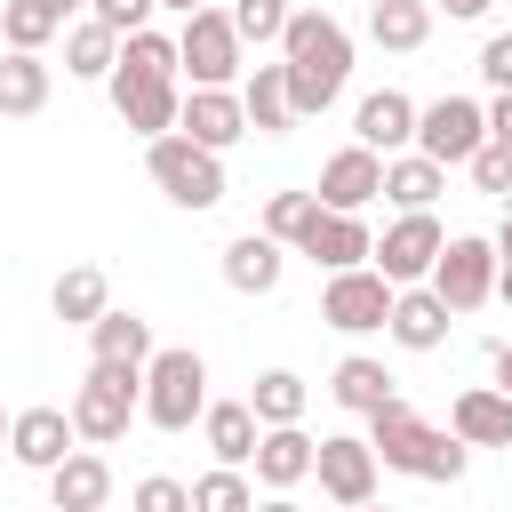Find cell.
Segmentation results:
<instances>
[{"mask_svg": "<svg viewBox=\"0 0 512 512\" xmlns=\"http://www.w3.org/2000/svg\"><path fill=\"white\" fill-rule=\"evenodd\" d=\"M184 72H176V32H128L120 40V64L104 72V88H112V112H120V128L128 136H168L176 128V104H184V88H176Z\"/></svg>", "mask_w": 512, "mask_h": 512, "instance_id": "obj_1", "label": "cell"}, {"mask_svg": "<svg viewBox=\"0 0 512 512\" xmlns=\"http://www.w3.org/2000/svg\"><path fill=\"white\" fill-rule=\"evenodd\" d=\"M280 72H288L296 120H320L344 96V80H352V32L328 8H288V24H280Z\"/></svg>", "mask_w": 512, "mask_h": 512, "instance_id": "obj_2", "label": "cell"}, {"mask_svg": "<svg viewBox=\"0 0 512 512\" xmlns=\"http://www.w3.org/2000/svg\"><path fill=\"white\" fill-rule=\"evenodd\" d=\"M368 448H376L384 472H408V480H432V488H456L464 464H472V448H464L448 424L416 416L400 392H392L384 408H368Z\"/></svg>", "mask_w": 512, "mask_h": 512, "instance_id": "obj_3", "label": "cell"}, {"mask_svg": "<svg viewBox=\"0 0 512 512\" xmlns=\"http://www.w3.org/2000/svg\"><path fill=\"white\" fill-rule=\"evenodd\" d=\"M200 408H208V360L192 344H152V360H144V408L136 416L152 432H192Z\"/></svg>", "mask_w": 512, "mask_h": 512, "instance_id": "obj_4", "label": "cell"}, {"mask_svg": "<svg viewBox=\"0 0 512 512\" xmlns=\"http://www.w3.org/2000/svg\"><path fill=\"white\" fill-rule=\"evenodd\" d=\"M136 408H144V368H120V360H88V376L72 384V432L88 440V448H112V440H128V424H136Z\"/></svg>", "mask_w": 512, "mask_h": 512, "instance_id": "obj_5", "label": "cell"}, {"mask_svg": "<svg viewBox=\"0 0 512 512\" xmlns=\"http://www.w3.org/2000/svg\"><path fill=\"white\" fill-rule=\"evenodd\" d=\"M144 176L176 200V208H192V216H208L216 200H224V152H208V144H192V136H152L144 144Z\"/></svg>", "mask_w": 512, "mask_h": 512, "instance_id": "obj_6", "label": "cell"}, {"mask_svg": "<svg viewBox=\"0 0 512 512\" xmlns=\"http://www.w3.org/2000/svg\"><path fill=\"white\" fill-rule=\"evenodd\" d=\"M176 72H184L192 88H240L248 48H240V32H232L224 8H192V16L176 24Z\"/></svg>", "mask_w": 512, "mask_h": 512, "instance_id": "obj_7", "label": "cell"}, {"mask_svg": "<svg viewBox=\"0 0 512 512\" xmlns=\"http://www.w3.org/2000/svg\"><path fill=\"white\" fill-rule=\"evenodd\" d=\"M424 288H432L456 320L480 312V304H496V240H480V232H448L440 256H432V272H424Z\"/></svg>", "mask_w": 512, "mask_h": 512, "instance_id": "obj_8", "label": "cell"}, {"mask_svg": "<svg viewBox=\"0 0 512 512\" xmlns=\"http://www.w3.org/2000/svg\"><path fill=\"white\" fill-rule=\"evenodd\" d=\"M480 144H488L480 96H432V104H416V144H408V152H424V160H440V168H464Z\"/></svg>", "mask_w": 512, "mask_h": 512, "instance_id": "obj_9", "label": "cell"}, {"mask_svg": "<svg viewBox=\"0 0 512 512\" xmlns=\"http://www.w3.org/2000/svg\"><path fill=\"white\" fill-rule=\"evenodd\" d=\"M376 448H368V432H328V440H312V480H320V496L336 504V512H352V504H368L376 496Z\"/></svg>", "mask_w": 512, "mask_h": 512, "instance_id": "obj_10", "label": "cell"}, {"mask_svg": "<svg viewBox=\"0 0 512 512\" xmlns=\"http://www.w3.org/2000/svg\"><path fill=\"white\" fill-rule=\"evenodd\" d=\"M440 240H448V232H440V216H432V208H400V216L384 224V240L368 248V264H376L392 288H416V280L432 272Z\"/></svg>", "mask_w": 512, "mask_h": 512, "instance_id": "obj_11", "label": "cell"}, {"mask_svg": "<svg viewBox=\"0 0 512 512\" xmlns=\"http://www.w3.org/2000/svg\"><path fill=\"white\" fill-rule=\"evenodd\" d=\"M384 312H392V280H384L376 264L328 272V288H320V320H328V328H344V336H368V328H384Z\"/></svg>", "mask_w": 512, "mask_h": 512, "instance_id": "obj_12", "label": "cell"}, {"mask_svg": "<svg viewBox=\"0 0 512 512\" xmlns=\"http://www.w3.org/2000/svg\"><path fill=\"white\" fill-rule=\"evenodd\" d=\"M384 192V152H368V144H344V152H328L320 160V184H312V200L320 208H352V216H368V200Z\"/></svg>", "mask_w": 512, "mask_h": 512, "instance_id": "obj_13", "label": "cell"}, {"mask_svg": "<svg viewBox=\"0 0 512 512\" xmlns=\"http://www.w3.org/2000/svg\"><path fill=\"white\" fill-rule=\"evenodd\" d=\"M72 448H80V432H72V416H64V408H16V416H8V456H16L24 472H40V480H48Z\"/></svg>", "mask_w": 512, "mask_h": 512, "instance_id": "obj_14", "label": "cell"}, {"mask_svg": "<svg viewBox=\"0 0 512 512\" xmlns=\"http://www.w3.org/2000/svg\"><path fill=\"white\" fill-rule=\"evenodd\" d=\"M176 136L208 144V152H232L248 136V112H240V88H184L176 104Z\"/></svg>", "mask_w": 512, "mask_h": 512, "instance_id": "obj_15", "label": "cell"}, {"mask_svg": "<svg viewBox=\"0 0 512 512\" xmlns=\"http://www.w3.org/2000/svg\"><path fill=\"white\" fill-rule=\"evenodd\" d=\"M352 144H368V152H408L416 144V96H400V88H368L360 104H352Z\"/></svg>", "mask_w": 512, "mask_h": 512, "instance_id": "obj_16", "label": "cell"}, {"mask_svg": "<svg viewBox=\"0 0 512 512\" xmlns=\"http://www.w3.org/2000/svg\"><path fill=\"white\" fill-rule=\"evenodd\" d=\"M448 328H456V312L416 280V288H392V312H384V336L400 344V352H440L448 344Z\"/></svg>", "mask_w": 512, "mask_h": 512, "instance_id": "obj_17", "label": "cell"}, {"mask_svg": "<svg viewBox=\"0 0 512 512\" xmlns=\"http://www.w3.org/2000/svg\"><path fill=\"white\" fill-rule=\"evenodd\" d=\"M368 248H376V232H368V216H352V208H320L296 256H312L320 272H352V264H368Z\"/></svg>", "mask_w": 512, "mask_h": 512, "instance_id": "obj_18", "label": "cell"}, {"mask_svg": "<svg viewBox=\"0 0 512 512\" xmlns=\"http://www.w3.org/2000/svg\"><path fill=\"white\" fill-rule=\"evenodd\" d=\"M248 472H256L272 496H288L296 480H312V432H304V424H264V432H256Z\"/></svg>", "mask_w": 512, "mask_h": 512, "instance_id": "obj_19", "label": "cell"}, {"mask_svg": "<svg viewBox=\"0 0 512 512\" xmlns=\"http://www.w3.org/2000/svg\"><path fill=\"white\" fill-rule=\"evenodd\" d=\"M448 432H456L464 448H512V400H504L496 384H464V392L448 400Z\"/></svg>", "mask_w": 512, "mask_h": 512, "instance_id": "obj_20", "label": "cell"}, {"mask_svg": "<svg viewBox=\"0 0 512 512\" xmlns=\"http://www.w3.org/2000/svg\"><path fill=\"white\" fill-rule=\"evenodd\" d=\"M280 272H288V248H280L272 232H240V240H224V288H232V296H272Z\"/></svg>", "mask_w": 512, "mask_h": 512, "instance_id": "obj_21", "label": "cell"}, {"mask_svg": "<svg viewBox=\"0 0 512 512\" xmlns=\"http://www.w3.org/2000/svg\"><path fill=\"white\" fill-rule=\"evenodd\" d=\"M240 112H248V136H288V128H296V104H288V72H280V56L240 72Z\"/></svg>", "mask_w": 512, "mask_h": 512, "instance_id": "obj_22", "label": "cell"}, {"mask_svg": "<svg viewBox=\"0 0 512 512\" xmlns=\"http://www.w3.org/2000/svg\"><path fill=\"white\" fill-rule=\"evenodd\" d=\"M48 504L56 512H104L112 504V464L96 448H72L56 472H48Z\"/></svg>", "mask_w": 512, "mask_h": 512, "instance_id": "obj_23", "label": "cell"}, {"mask_svg": "<svg viewBox=\"0 0 512 512\" xmlns=\"http://www.w3.org/2000/svg\"><path fill=\"white\" fill-rule=\"evenodd\" d=\"M80 336H88V360H120V368H144V360H152V320H144V312L104 304Z\"/></svg>", "mask_w": 512, "mask_h": 512, "instance_id": "obj_24", "label": "cell"}, {"mask_svg": "<svg viewBox=\"0 0 512 512\" xmlns=\"http://www.w3.org/2000/svg\"><path fill=\"white\" fill-rule=\"evenodd\" d=\"M256 432H264V424H256V408H248V400H208V408H200V440H208V456H216V464H240V472H248Z\"/></svg>", "mask_w": 512, "mask_h": 512, "instance_id": "obj_25", "label": "cell"}, {"mask_svg": "<svg viewBox=\"0 0 512 512\" xmlns=\"http://www.w3.org/2000/svg\"><path fill=\"white\" fill-rule=\"evenodd\" d=\"M48 88H56L48 56H32V48H0V120H32V112L48 104Z\"/></svg>", "mask_w": 512, "mask_h": 512, "instance_id": "obj_26", "label": "cell"}, {"mask_svg": "<svg viewBox=\"0 0 512 512\" xmlns=\"http://www.w3.org/2000/svg\"><path fill=\"white\" fill-rule=\"evenodd\" d=\"M368 40L392 56H416L432 40V0H368Z\"/></svg>", "mask_w": 512, "mask_h": 512, "instance_id": "obj_27", "label": "cell"}, {"mask_svg": "<svg viewBox=\"0 0 512 512\" xmlns=\"http://www.w3.org/2000/svg\"><path fill=\"white\" fill-rule=\"evenodd\" d=\"M448 192V168L440 160H424V152H392L384 160V192L376 200H392V208H432Z\"/></svg>", "mask_w": 512, "mask_h": 512, "instance_id": "obj_28", "label": "cell"}, {"mask_svg": "<svg viewBox=\"0 0 512 512\" xmlns=\"http://www.w3.org/2000/svg\"><path fill=\"white\" fill-rule=\"evenodd\" d=\"M104 304H112V280H104L96 264H64V272H56V288H48V312H56L64 328H88Z\"/></svg>", "mask_w": 512, "mask_h": 512, "instance_id": "obj_29", "label": "cell"}, {"mask_svg": "<svg viewBox=\"0 0 512 512\" xmlns=\"http://www.w3.org/2000/svg\"><path fill=\"white\" fill-rule=\"evenodd\" d=\"M328 392H336V408L368 416V408H384V400H392V368H384L376 352H344V360H336V376H328Z\"/></svg>", "mask_w": 512, "mask_h": 512, "instance_id": "obj_30", "label": "cell"}, {"mask_svg": "<svg viewBox=\"0 0 512 512\" xmlns=\"http://www.w3.org/2000/svg\"><path fill=\"white\" fill-rule=\"evenodd\" d=\"M112 64H120V32H104L96 16H72L64 24V72L72 80H104Z\"/></svg>", "mask_w": 512, "mask_h": 512, "instance_id": "obj_31", "label": "cell"}, {"mask_svg": "<svg viewBox=\"0 0 512 512\" xmlns=\"http://www.w3.org/2000/svg\"><path fill=\"white\" fill-rule=\"evenodd\" d=\"M248 408H256V424H304L312 384H304L296 368H264V376L248 384Z\"/></svg>", "mask_w": 512, "mask_h": 512, "instance_id": "obj_32", "label": "cell"}, {"mask_svg": "<svg viewBox=\"0 0 512 512\" xmlns=\"http://www.w3.org/2000/svg\"><path fill=\"white\" fill-rule=\"evenodd\" d=\"M56 32H64V16L48 0H0V48H32L40 56Z\"/></svg>", "mask_w": 512, "mask_h": 512, "instance_id": "obj_33", "label": "cell"}, {"mask_svg": "<svg viewBox=\"0 0 512 512\" xmlns=\"http://www.w3.org/2000/svg\"><path fill=\"white\" fill-rule=\"evenodd\" d=\"M192 512H256V480L240 464H216L192 480Z\"/></svg>", "mask_w": 512, "mask_h": 512, "instance_id": "obj_34", "label": "cell"}, {"mask_svg": "<svg viewBox=\"0 0 512 512\" xmlns=\"http://www.w3.org/2000/svg\"><path fill=\"white\" fill-rule=\"evenodd\" d=\"M312 216H320V200H312V192H272V200H264V224H256V232H272L280 248H304Z\"/></svg>", "mask_w": 512, "mask_h": 512, "instance_id": "obj_35", "label": "cell"}, {"mask_svg": "<svg viewBox=\"0 0 512 512\" xmlns=\"http://www.w3.org/2000/svg\"><path fill=\"white\" fill-rule=\"evenodd\" d=\"M224 16H232V32H240V48H280V24H288V0H232Z\"/></svg>", "mask_w": 512, "mask_h": 512, "instance_id": "obj_36", "label": "cell"}, {"mask_svg": "<svg viewBox=\"0 0 512 512\" xmlns=\"http://www.w3.org/2000/svg\"><path fill=\"white\" fill-rule=\"evenodd\" d=\"M128 512H192V488H184L176 472H144V480L128 488Z\"/></svg>", "mask_w": 512, "mask_h": 512, "instance_id": "obj_37", "label": "cell"}, {"mask_svg": "<svg viewBox=\"0 0 512 512\" xmlns=\"http://www.w3.org/2000/svg\"><path fill=\"white\" fill-rule=\"evenodd\" d=\"M464 176H472L488 200H512V144H480V152L464 160Z\"/></svg>", "mask_w": 512, "mask_h": 512, "instance_id": "obj_38", "label": "cell"}, {"mask_svg": "<svg viewBox=\"0 0 512 512\" xmlns=\"http://www.w3.org/2000/svg\"><path fill=\"white\" fill-rule=\"evenodd\" d=\"M152 8H160V0H88V16H96L104 32H120V40H128V32H144V24H152Z\"/></svg>", "mask_w": 512, "mask_h": 512, "instance_id": "obj_39", "label": "cell"}, {"mask_svg": "<svg viewBox=\"0 0 512 512\" xmlns=\"http://www.w3.org/2000/svg\"><path fill=\"white\" fill-rule=\"evenodd\" d=\"M480 80L488 88H512V32H488L480 40Z\"/></svg>", "mask_w": 512, "mask_h": 512, "instance_id": "obj_40", "label": "cell"}, {"mask_svg": "<svg viewBox=\"0 0 512 512\" xmlns=\"http://www.w3.org/2000/svg\"><path fill=\"white\" fill-rule=\"evenodd\" d=\"M480 112H488V144H512V88H496Z\"/></svg>", "mask_w": 512, "mask_h": 512, "instance_id": "obj_41", "label": "cell"}, {"mask_svg": "<svg viewBox=\"0 0 512 512\" xmlns=\"http://www.w3.org/2000/svg\"><path fill=\"white\" fill-rule=\"evenodd\" d=\"M496 0H432V16H448V24H480Z\"/></svg>", "mask_w": 512, "mask_h": 512, "instance_id": "obj_42", "label": "cell"}, {"mask_svg": "<svg viewBox=\"0 0 512 512\" xmlns=\"http://www.w3.org/2000/svg\"><path fill=\"white\" fill-rule=\"evenodd\" d=\"M488 360H496V392H504V400H512V344H496V352H488Z\"/></svg>", "mask_w": 512, "mask_h": 512, "instance_id": "obj_43", "label": "cell"}, {"mask_svg": "<svg viewBox=\"0 0 512 512\" xmlns=\"http://www.w3.org/2000/svg\"><path fill=\"white\" fill-rule=\"evenodd\" d=\"M496 296L512 304V256H496Z\"/></svg>", "mask_w": 512, "mask_h": 512, "instance_id": "obj_44", "label": "cell"}, {"mask_svg": "<svg viewBox=\"0 0 512 512\" xmlns=\"http://www.w3.org/2000/svg\"><path fill=\"white\" fill-rule=\"evenodd\" d=\"M496 256H512V208H504V224H496Z\"/></svg>", "mask_w": 512, "mask_h": 512, "instance_id": "obj_45", "label": "cell"}, {"mask_svg": "<svg viewBox=\"0 0 512 512\" xmlns=\"http://www.w3.org/2000/svg\"><path fill=\"white\" fill-rule=\"evenodd\" d=\"M256 512H304V504H296V496H264Z\"/></svg>", "mask_w": 512, "mask_h": 512, "instance_id": "obj_46", "label": "cell"}, {"mask_svg": "<svg viewBox=\"0 0 512 512\" xmlns=\"http://www.w3.org/2000/svg\"><path fill=\"white\" fill-rule=\"evenodd\" d=\"M48 8H56V16H64V24H72V16H80V8H88V0H48Z\"/></svg>", "mask_w": 512, "mask_h": 512, "instance_id": "obj_47", "label": "cell"}, {"mask_svg": "<svg viewBox=\"0 0 512 512\" xmlns=\"http://www.w3.org/2000/svg\"><path fill=\"white\" fill-rule=\"evenodd\" d=\"M160 8H176V16H192V8H208V0H160Z\"/></svg>", "mask_w": 512, "mask_h": 512, "instance_id": "obj_48", "label": "cell"}, {"mask_svg": "<svg viewBox=\"0 0 512 512\" xmlns=\"http://www.w3.org/2000/svg\"><path fill=\"white\" fill-rule=\"evenodd\" d=\"M352 512H392V504H376V496H368V504H352Z\"/></svg>", "mask_w": 512, "mask_h": 512, "instance_id": "obj_49", "label": "cell"}, {"mask_svg": "<svg viewBox=\"0 0 512 512\" xmlns=\"http://www.w3.org/2000/svg\"><path fill=\"white\" fill-rule=\"evenodd\" d=\"M0 448H8V416H0Z\"/></svg>", "mask_w": 512, "mask_h": 512, "instance_id": "obj_50", "label": "cell"}, {"mask_svg": "<svg viewBox=\"0 0 512 512\" xmlns=\"http://www.w3.org/2000/svg\"><path fill=\"white\" fill-rule=\"evenodd\" d=\"M0 304H8V296H0Z\"/></svg>", "mask_w": 512, "mask_h": 512, "instance_id": "obj_51", "label": "cell"}]
</instances>
